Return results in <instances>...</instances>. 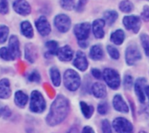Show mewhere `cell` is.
I'll return each mask as SVG.
<instances>
[{"instance_id": "obj_1", "label": "cell", "mask_w": 149, "mask_h": 133, "mask_svg": "<svg viewBox=\"0 0 149 133\" xmlns=\"http://www.w3.org/2000/svg\"><path fill=\"white\" fill-rule=\"evenodd\" d=\"M70 111L68 99L63 95H58L52 102L49 113L46 117V124L50 126H55L61 124L67 117Z\"/></svg>"}, {"instance_id": "obj_2", "label": "cell", "mask_w": 149, "mask_h": 133, "mask_svg": "<svg viewBox=\"0 0 149 133\" xmlns=\"http://www.w3.org/2000/svg\"><path fill=\"white\" fill-rule=\"evenodd\" d=\"M80 77L77 71L69 69L64 73V85L70 91H77L80 86Z\"/></svg>"}, {"instance_id": "obj_3", "label": "cell", "mask_w": 149, "mask_h": 133, "mask_svg": "<svg viewBox=\"0 0 149 133\" xmlns=\"http://www.w3.org/2000/svg\"><path fill=\"white\" fill-rule=\"evenodd\" d=\"M46 108L45 100L41 92L38 91H33L31 93L30 110L34 113H42Z\"/></svg>"}, {"instance_id": "obj_4", "label": "cell", "mask_w": 149, "mask_h": 133, "mask_svg": "<svg viewBox=\"0 0 149 133\" xmlns=\"http://www.w3.org/2000/svg\"><path fill=\"white\" fill-rule=\"evenodd\" d=\"M103 78L105 82L107 83V85L113 90L118 89L120 85V75L113 69H111V68L105 69L103 71Z\"/></svg>"}, {"instance_id": "obj_5", "label": "cell", "mask_w": 149, "mask_h": 133, "mask_svg": "<svg viewBox=\"0 0 149 133\" xmlns=\"http://www.w3.org/2000/svg\"><path fill=\"white\" fill-rule=\"evenodd\" d=\"M113 127L117 133H133V125L125 118H117L113 122Z\"/></svg>"}, {"instance_id": "obj_6", "label": "cell", "mask_w": 149, "mask_h": 133, "mask_svg": "<svg viewBox=\"0 0 149 133\" xmlns=\"http://www.w3.org/2000/svg\"><path fill=\"white\" fill-rule=\"evenodd\" d=\"M71 19L65 14H58L54 18V25L62 33L67 32L71 28Z\"/></svg>"}, {"instance_id": "obj_7", "label": "cell", "mask_w": 149, "mask_h": 133, "mask_svg": "<svg viewBox=\"0 0 149 133\" xmlns=\"http://www.w3.org/2000/svg\"><path fill=\"white\" fill-rule=\"evenodd\" d=\"M141 58L139 48L134 44H130L126 51V62L128 65H134Z\"/></svg>"}, {"instance_id": "obj_8", "label": "cell", "mask_w": 149, "mask_h": 133, "mask_svg": "<svg viewBox=\"0 0 149 133\" xmlns=\"http://www.w3.org/2000/svg\"><path fill=\"white\" fill-rule=\"evenodd\" d=\"M91 26L88 23H80L75 25L74 34L79 41H86L90 34Z\"/></svg>"}, {"instance_id": "obj_9", "label": "cell", "mask_w": 149, "mask_h": 133, "mask_svg": "<svg viewBox=\"0 0 149 133\" xmlns=\"http://www.w3.org/2000/svg\"><path fill=\"white\" fill-rule=\"evenodd\" d=\"M13 10L20 16H27L31 12V7L26 0H15L12 3Z\"/></svg>"}, {"instance_id": "obj_10", "label": "cell", "mask_w": 149, "mask_h": 133, "mask_svg": "<svg viewBox=\"0 0 149 133\" xmlns=\"http://www.w3.org/2000/svg\"><path fill=\"white\" fill-rule=\"evenodd\" d=\"M36 28L42 37H46L51 33V25L45 16H40L35 22Z\"/></svg>"}, {"instance_id": "obj_11", "label": "cell", "mask_w": 149, "mask_h": 133, "mask_svg": "<svg viewBox=\"0 0 149 133\" xmlns=\"http://www.w3.org/2000/svg\"><path fill=\"white\" fill-rule=\"evenodd\" d=\"M123 24L127 30H133L134 33H137L141 28V18L138 16H127L123 18Z\"/></svg>"}, {"instance_id": "obj_12", "label": "cell", "mask_w": 149, "mask_h": 133, "mask_svg": "<svg viewBox=\"0 0 149 133\" xmlns=\"http://www.w3.org/2000/svg\"><path fill=\"white\" fill-rule=\"evenodd\" d=\"M8 50L10 52L13 60L20 57L21 51H20V44H19V39L16 35H12L10 37L9 39V44H8Z\"/></svg>"}, {"instance_id": "obj_13", "label": "cell", "mask_w": 149, "mask_h": 133, "mask_svg": "<svg viewBox=\"0 0 149 133\" xmlns=\"http://www.w3.org/2000/svg\"><path fill=\"white\" fill-rule=\"evenodd\" d=\"M73 65L81 71H85L88 67V61L84 52L79 51L73 60Z\"/></svg>"}, {"instance_id": "obj_14", "label": "cell", "mask_w": 149, "mask_h": 133, "mask_svg": "<svg viewBox=\"0 0 149 133\" xmlns=\"http://www.w3.org/2000/svg\"><path fill=\"white\" fill-rule=\"evenodd\" d=\"M146 79L145 78H138L134 84V91L135 93L140 100L141 103H144L146 97H145V85H146Z\"/></svg>"}, {"instance_id": "obj_15", "label": "cell", "mask_w": 149, "mask_h": 133, "mask_svg": "<svg viewBox=\"0 0 149 133\" xmlns=\"http://www.w3.org/2000/svg\"><path fill=\"white\" fill-rule=\"evenodd\" d=\"M58 59L63 62H69L73 57V51L69 45H65L61 48H59L58 54H57Z\"/></svg>"}, {"instance_id": "obj_16", "label": "cell", "mask_w": 149, "mask_h": 133, "mask_svg": "<svg viewBox=\"0 0 149 133\" xmlns=\"http://www.w3.org/2000/svg\"><path fill=\"white\" fill-rule=\"evenodd\" d=\"M11 95L10 83L8 78H2L0 80V98L8 99Z\"/></svg>"}, {"instance_id": "obj_17", "label": "cell", "mask_w": 149, "mask_h": 133, "mask_svg": "<svg viewBox=\"0 0 149 133\" xmlns=\"http://www.w3.org/2000/svg\"><path fill=\"white\" fill-rule=\"evenodd\" d=\"M113 105L114 109L117 112H119L127 113L128 111H129L127 103L125 102V100L123 99L122 96H120V95L114 96V98L113 99Z\"/></svg>"}, {"instance_id": "obj_18", "label": "cell", "mask_w": 149, "mask_h": 133, "mask_svg": "<svg viewBox=\"0 0 149 133\" xmlns=\"http://www.w3.org/2000/svg\"><path fill=\"white\" fill-rule=\"evenodd\" d=\"M106 23L103 19H96L93 24V34L97 38H102L105 35L104 26Z\"/></svg>"}, {"instance_id": "obj_19", "label": "cell", "mask_w": 149, "mask_h": 133, "mask_svg": "<svg viewBox=\"0 0 149 133\" xmlns=\"http://www.w3.org/2000/svg\"><path fill=\"white\" fill-rule=\"evenodd\" d=\"M28 100H29V98H28L27 94L24 93L23 91H17L15 92L14 102H15L17 106H18L20 108L25 107V105L28 103Z\"/></svg>"}, {"instance_id": "obj_20", "label": "cell", "mask_w": 149, "mask_h": 133, "mask_svg": "<svg viewBox=\"0 0 149 133\" xmlns=\"http://www.w3.org/2000/svg\"><path fill=\"white\" fill-rule=\"evenodd\" d=\"M24 57H25V59L31 64L36 61L37 57H38V52H37L35 46H33L31 44H28L25 45Z\"/></svg>"}, {"instance_id": "obj_21", "label": "cell", "mask_w": 149, "mask_h": 133, "mask_svg": "<svg viewBox=\"0 0 149 133\" xmlns=\"http://www.w3.org/2000/svg\"><path fill=\"white\" fill-rule=\"evenodd\" d=\"M92 92L97 98H104L107 96L106 86L101 83H95L92 86Z\"/></svg>"}, {"instance_id": "obj_22", "label": "cell", "mask_w": 149, "mask_h": 133, "mask_svg": "<svg viewBox=\"0 0 149 133\" xmlns=\"http://www.w3.org/2000/svg\"><path fill=\"white\" fill-rule=\"evenodd\" d=\"M20 30H21V33L26 38H32L33 37L34 30H33L31 24L29 21H23L20 24Z\"/></svg>"}, {"instance_id": "obj_23", "label": "cell", "mask_w": 149, "mask_h": 133, "mask_svg": "<svg viewBox=\"0 0 149 133\" xmlns=\"http://www.w3.org/2000/svg\"><path fill=\"white\" fill-rule=\"evenodd\" d=\"M90 57L93 60H100L104 57V51L102 50V47L99 44L93 45L90 50Z\"/></svg>"}, {"instance_id": "obj_24", "label": "cell", "mask_w": 149, "mask_h": 133, "mask_svg": "<svg viewBox=\"0 0 149 133\" xmlns=\"http://www.w3.org/2000/svg\"><path fill=\"white\" fill-rule=\"evenodd\" d=\"M50 78H51V80L54 86L58 87L60 85L61 76H60V72L57 67H52L50 69Z\"/></svg>"}, {"instance_id": "obj_25", "label": "cell", "mask_w": 149, "mask_h": 133, "mask_svg": "<svg viewBox=\"0 0 149 133\" xmlns=\"http://www.w3.org/2000/svg\"><path fill=\"white\" fill-rule=\"evenodd\" d=\"M45 47H46V49H47L46 55H49V56L57 55V54H58V50H59L58 42H56V41H54V40H50V41L46 42Z\"/></svg>"}, {"instance_id": "obj_26", "label": "cell", "mask_w": 149, "mask_h": 133, "mask_svg": "<svg viewBox=\"0 0 149 133\" xmlns=\"http://www.w3.org/2000/svg\"><path fill=\"white\" fill-rule=\"evenodd\" d=\"M125 39V33L122 30H117L114 32H113V34L111 35V41L117 44L120 45L124 42Z\"/></svg>"}, {"instance_id": "obj_27", "label": "cell", "mask_w": 149, "mask_h": 133, "mask_svg": "<svg viewBox=\"0 0 149 133\" xmlns=\"http://www.w3.org/2000/svg\"><path fill=\"white\" fill-rule=\"evenodd\" d=\"M79 105H80V109H81V112H82V114L84 115V117L86 118H90L94 112L93 106L89 105L85 102H80Z\"/></svg>"}, {"instance_id": "obj_28", "label": "cell", "mask_w": 149, "mask_h": 133, "mask_svg": "<svg viewBox=\"0 0 149 133\" xmlns=\"http://www.w3.org/2000/svg\"><path fill=\"white\" fill-rule=\"evenodd\" d=\"M118 18V13L115 10H107L104 14V21L108 25H112Z\"/></svg>"}, {"instance_id": "obj_29", "label": "cell", "mask_w": 149, "mask_h": 133, "mask_svg": "<svg viewBox=\"0 0 149 133\" xmlns=\"http://www.w3.org/2000/svg\"><path fill=\"white\" fill-rule=\"evenodd\" d=\"M120 10L125 13L131 12L134 9V4L129 0H123L120 3Z\"/></svg>"}, {"instance_id": "obj_30", "label": "cell", "mask_w": 149, "mask_h": 133, "mask_svg": "<svg viewBox=\"0 0 149 133\" xmlns=\"http://www.w3.org/2000/svg\"><path fill=\"white\" fill-rule=\"evenodd\" d=\"M9 27L4 24L0 25V44H3L6 42L8 37H9Z\"/></svg>"}, {"instance_id": "obj_31", "label": "cell", "mask_w": 149, "mask_h": 133, "mask_svg": "<svg viewBox=\"0 0 149 133\" xmlns=\"http://www.w3.org/2000/svg\"><path fill=\"white\" fill-rule=\"evenodd\" d=\"M0 57L3 60H5V61H11V60H13V57H12L10 52L9 51L8 48H6V47H2L0 49Z\"/></svg>"}, {"instance_id": "obj_32", "label": "cell", "mask_w": 149, "mask_h": 133, "mask_svg": "<svg viewBox=\"0 0 149 133\" xmlns=\"http://www.w3.org/2000/svg\"><path fill=\"white\" fill-rule=\"evenodd\" d=\"M141 44L143 46V49L145 51V53L147 56L149 57V36L147 34H142L141 36Z\"/></svg>"}, {"instance_id": "obj_33", "label": "cell", "mask_w": 149, "mask_h": 133, "mask_svg": "<svg viewBox=\"0 0 149 133\" xmlns=\"http://www.w3.org/2000/svg\"><path fill=\"white\" fill-rule=\"evenodd\" d=\"M107 52H108L109 56L113 59H119V57H120V52H119V51L115 47H113L112 45H107Z\"/></svg>"}, {"instance_id": "obj_34", "label": "cell", "mask_w": 149, "mask_h": 133, "mask_svg": "<svg viewBox=\"0 0 149 133\" xmlns=\"http://www.w3.org/2000/svg\"><path fill=\"white\" fill-rule=\"evenodd\" d=\"M60 4L65 10H70L73 9L75 5V0H60Z\"/></svg>"}, {"instance_id": "obj_35", "label": "cell", "mask_w": 149, "mask_h": 133, "mask_svg": "<svg viewBox=\"0 0 149 133\" xmlns=\"http://www.w3.org/2000/svg\"><path fill=\"white\" fill-rule=\"evenodd\" d=\"M41 79L40 74L37 71H31L29 76H28V80L31 82H35V83H38Z\"/></svg>"}, {"instance_id": "obj_36", "label": "cell", "mask_w": 149, "mask_h": 133, "mask_svg": "<svg viewBox=\"0 0 149 133\" xmlns=\"http://www.w3.org/2000/svg\"><path fill=\"white\" fill-rule=\"evenodd\" d=\"M109 111V106L107 105V103L106 102H102L100 103V105H98V112L101 115H105Z\"/></svg>"}, {"instance_id": "obj_37", "label": "cell", "mask_w": 149, "mask_h": 133, "mask_svg": "<svg viewBox=\"0 0 149 133\" xmlns=\"http://www.w3.org/2000/svg\"><path fill=\"white\" fill-rule=\"evenodd\" d=\"M101 129L103 133H113L112 132V127L107 119H104L101 123Z\"/></svg>"}, {"instance_id": "obj_38", "label": "cell", "mask_w": 149, "mask_h": 133, "mask_svg": "<svg viewBox=\"0 0 149 133\" xmlns=\"http://www.w3.org/2000/svg\"><path fill=\"white\" fill-rule=\"evenodd\" d=\"M134 85L133 78L130 75H126L124 78V87L126 90H130Z\"/></svg>"}, {"instance_id": "obj_39", "label": "cell", "mask_w": 149, "mask_h": 133, "mask_svg": "<svg viewBox=\"0 0 149 133\" xmlns=\"http://www.w3.org/2000/svg\"><path fill=\"white\" fill-rule=\"evenodd\" d=\"M9 12V4L7 0H0V14L5 15Z\"/></svg>"}, {"instance_id": "obj_40", "label": "cell", "mask_w": 149, "mask_h": 133, "mask_svg": "<svg viewBox=\"0 0 149 133\" xmlns=\"http://www.w3.org/2000/svg\"><path fill=\"white\" fill-rule=\"evenodd\" d=\"M10 115H11V112L8 106H3L0 108V117L7 118H10Z\"/></svg>"}, {"instance_id": "obj_41", "label": "cell", "mask_w": 149, "mask_h": 133, "mask_svg": "<svg viewBox=\"0 0 149 133\" xmlns=\"http://www.w3.org/2000/svg\"><path fill=\"white\" fill-rule=\"evenodd\" d=\"M141 17L145 20V21H149V7L145 6L143 9V11L141 13Z\"/></svg>"}, {"instance_id": "obj_42", "label": "cell", "mask_w": 149, "mask_h": 133, "mask_svg": "<svg viewBox=\"0 0 149 133\" xmlns=\"http://www.w3.org/2000/svg\"><path fill=\"white\" fill-rule=\"evenodd\" d=\"M92 74H93V76L95 78H97V79H100V78L103 77V74H102L101 71H100V70H98V69H93V70H92Z\"/></svg>"}, {"instance_id": "obj_43", "label": "cell", "mask_w": 149, "mask_h": 133, "mask_svg": "<svg viewBox=\"0 0 149 133\" xmlns=\"http://www.w3.org/2000/svg\"><path fill=\"white\" fill-rule=\"evenodd\" d=\"M86 3V0H79V3H78V5H77V10H82V8L84 7V5Z\"/></svg>"}, {"instance_id": "obj_44", "label": "cell", "mask_w": 149, "mask_h": 133, "mask_svg": "<svg viewBox=\"0 0 149 133\" xmlns=\"http://www.w3.org/2000/svg\"><path fill=\"white\" fill-rule=\"evenodd\" d=\"M81 133H95L93 129L90 126H85L82 130V132Z\"/></svg>"}, {"instance_id": "obj_45", "label": "cell", "mask_w": 149, "mask_h": 133, "mask_svg": "<svg viewBox=\"0 0 149 133\" xmlns=\"http://www.w3.org/2000/svg\"><path fill=\"white\" fill-rule=\"evenodd\" d=\"M79 46L82 47V48H86L87 45H88V44H87L86 41H79Z\"/></svg>"}, {"instance_id": "obj_46", "label": "cell", "mask_w": 149, "mask_h": 133, "mask_svg": "<svg viewBox=\"0 0 149 133\" xmlns=\"http://www.w3.org/2000/svg\"><path fill=\"white\" fill-rule=\"evenodd\" d=\"M67 133H79V132L78 128H76V127H72V128H71V129L68 131V132Z\"/></svg>"}, {"instance_id": "obj_47", "label": "cell", "mask_w": 149, "mask_h": 133, "mask_svg": "<svg viewBox=\"0 0 149 133\" xmlns=\"http://www.w3.org/2000/svg\"><path fill=\"white\" fill-rule=\"evenodd\" d=\"M145 93H146V95L149 98V86H147V87L145 88Z\"/></svg>"}, {"instance_id": "obj_48", "label": "cell", "mask_w": 149, "mask_h": 133, "mask_svg": "<svg viewBox=\"0 0 149 133\" xmlns=\"http://www.w3.org/2000/svg\"><path fill=\"white\" fill-rule=\"evenodd\" d=\"M139 133H147L146 132H144V131H141V132H140Z\"/></svg>"}]
</instances>
